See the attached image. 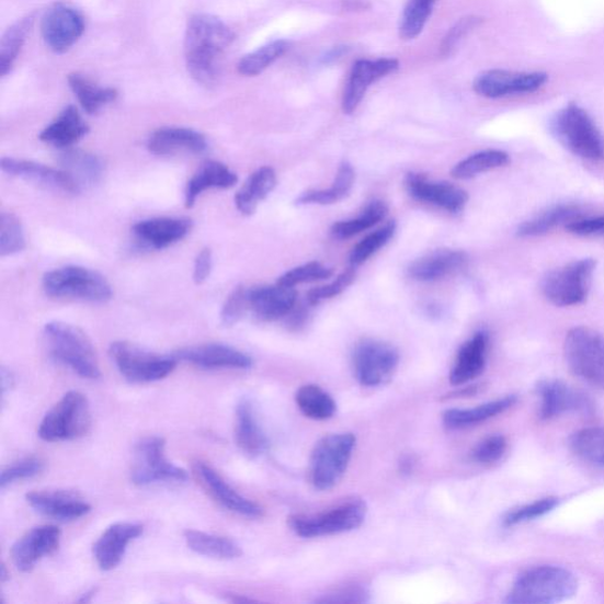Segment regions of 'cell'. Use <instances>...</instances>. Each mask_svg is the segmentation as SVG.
Masks as SVG:
<instances>
[{"mask_svg": "<svg viewBox=\"0 0 604 604\" xmlns=\"http://www.w3.org/2000/svg\"><path fill=\"white\" fill-rule=\"evenodd\" d=\"M236 35L220 19L210 14H195L189 22L184 39V56L193 79L203 86H213L221 72L225 52Z\"/></svg>", "mask_w": 604, "mask_h": 604, "instance_id": "6da1fadb", "label": "cell"}, {"mask_svg": "<svg viewBox=\"0 0 604 604\" xmlns=\"http://www.w3.org/2000/svg\"><path fill=\"white\" fill-rule=\"evenodd\" d=\"M579 582L562 567L540 566L517 578L505 600L510 604H552L574 596Z\"/></svg>", "mask_w": 604, "mask_h": 604, "instance_id": "7a4b0ae2", "label": "cell"}, {"mask_svg": "<svg viewBox=\"0 0 604 604\" xmlns=\"http://www.w3.org/2000/svg\"><path fill=\"white\" fill-rule=\"evenodd\" d=\"M44 334L52 357L84 379H99V357L90 338L73 324L53 321L45 324Z\"/></svg>", "mask_w": 604, "mask_h": 604, "instance_id": "3957f363", "label": "cell"}, {"mask_svg": "<svg viewBox=\"0 0 604 604\" xmlns=\"http://www.w3.org/2000/svg\"><path fill=\"white\" fill-rule=\"evenodd\" d=\"M551 128L572 153L585 160H604V138L583 107L574 103L567 105L556 114Z\"/></svg>", "mask_w": 604, "mask_h": 604, "instance_id": "277c9868", "label": "cell"}, {"mask_svg": "<svg viewBox=\"0 0 604 604\" xmlns=\"http://www.w3.org/2000/svg\"><path fill=\"white\" fill-rule=\"evenodd\" d=\"M91 424L88 398L79 391H70L44 415L38 436L49 443L75 441L84 437Z\"/></svg>", "mask_w": 604, "mask_h": 604, "instance_id": "5b68a950", "label": "cell"}, {"mask_svg": "<svg viewBox=\"0 0 604 604\" xmlns=\"http://www.w3.org/2000/svg\"><path fill=\"white\" fill-rule=\"evenodd\" d=\"M43 288L49 297L89 303H105L113 297L106 278L96 271L68 266L48 272L43 277Z\"/></svg>", "mask_w": 604, "mask_h": 604, "instance_id": "8992f818", "label": "cell"}, {"mask_svg": "<svg viewBox=\"0 0 604 604\" xmlns=\"http://www.w3.org/2000/svg\"><path fill=\"white\" fill-rule=\"evenodd\" d=\"M111 357L121 375L134 384L160 381L173 374L176 355L150 352L129 342L112 344Z\"/></svg>", "mask_w": 604, "mask_h": 604, "instance_id": "52a82bcc", "label": "cell"}, {"mask_svg": "<svg viewBox=\"0 0 604 604\" xmlns=\"http://www.w3.org/2000/svg\"><path fill=\"white\" fill-rule=\"evenodd\" d=\"M352 433H337L321 438L309 459V479L318 490L335 487L347 470L355 447Z\"/></svg>", "mask_w": 604, "mask_h": 604, "instance_id": "ba28073f", "label": "cell"}, {"mask_svg": "<svg viewBox=\"0 0 604 604\" xmlns=\"http://www.w3.org/2000/svg\"><path fill=\"white\" fill-rule=\"evenodd\" d=\"M565 355L574 375L604 389V334L590 328L571 329L565 340Z\"/></svg>", "mask_w": 604, "mask_h": 604, "instance_id": "9c48e42d", "label": "cell"}, {"mask_svg": "<svg viewBox=\"0 0 604 604\" xmlns=\"http://www.w3.org/2000/svg\"><path fill=\"white\" fill-rule=\"evenodd\" d=\"M595 269L594 259L572 261L548 273L542 282V292L557 307L580 305L591 290Z\"/></svg>", "mask_w": 604, "mask_h": 604, "instance_id": "30bf717a", "label": "cell"}, {"mask_svg": "<svg viewBox=\"0 0 604 604\" xmlns=\"http://www.w3.org/2000/svg\"><path fill=\"white\" fill-rule=\"evenodd\" d=\"M189 472L169 461L166 456V441L159 436L147 437L135 446L132 482L138 487L161 483H184Z\"/></svg>", "mask_w": 604, "mask_h": 604, "instance_id": "8fae6325", "label": "cell"}, {"mask_svg": "<svg viewBox=\"0 0 604 604\" xmlns=\"http://www.w3.org/2000/svg\"><path fill=\"white\" fill-rule=\"evenodd\" d=\"M366 515L365 502L351 501L318 515L290 516L288 525L300 537L330 536L360 528Z\"/></svg>", "mask_w": 604, "mask_h": 604, "instance_id": "7c38bea8", "label": "cell"}, {"mask_svg": "<svg viewBox=\"0 0 604 604\" xmlns=\"http://www.w3.org/2000/svg\"><path fill=\"white\" fill-rule=\"evenodd\" d=\"M398 364L397 350L379 340H363L353 352L354 375L363 386L376 387L389 383Z\"/></svg>", "mask_w": 604, "mask_h": 604, "instance_id": "4fadbf2b", "label": "cell"}, {"mask_svg": "<svg viewBox=\"0 0 604 604\" xmlns=\"http://www.w3.org/2000/svg\"><path fill=\"white\" fill-rule=\"evenodd\" d=\"M544 72H510L490 70L479 75L474 88L477 94L488 99H500L514 94H531L546 84Z\"/></svg>", "mask_w": 604, "mask_h": 604, "instance_id": "5bb4252c", "label": "cell"}, {"mask_svg": "<svg viewBox=\"0 0 604 604\" xmlns=\"http://www.w3.org/2000/svg\"><path fill=\"white\" fill-rule=\"evenodd\" d=\"M537 394L540 399L539 418L542 421H550L569 412L590 413L593 411V402L586 395L561 380L539 381Z\"/></svg>", "mask_w": 604, "mask_h": 604, "instance_id": "9a60e30c", "label": "cell"}, {"mask_svg": "<svg viewBox=\"0 0 604 604\" xmlns=\"http://www.w3.org/2000/svg\"><path fill=\"white\" fill-rule=\"evenodd\" d=\"M84 29L82 14L67 5H56L42 20L43 38L58 54L68 52L81 38Z\"/></svg>", "mask_w": 604, "mask_h": 604, "instance_id": "2e32d148", "label": "cell"}, {"mask_svg": "<svg viewBox=\"0 0 604 604\" xmlns=\"http://www.w3.org/2000/svg\"><path fill=\"white\" fill-rule=\"evenodd\" d=\"M194 475L201 487L207 491L210 498L221 506L244 517L258 518L262 516V508L243 498L231 488L220 474L214 470L205 461H197L194 466Z\"/></svg>", "mask_w": 604, "mask_h": 604, "instance_id": "e0dca14e", "label": "cell"}, {"mask_svg": "<svg viewBox=\"0 0 604 604\" xmlns=\"http://www.w3.org/2000/svg\"><path fill=\"white\" fill-rule=\"evenodd\" d=\"M60 531L55 525H41L31 529L11 548L12 561L18 569L29 572L46 556L59 548Z\"/></svg>", "mask_w": 604, "mask_h": 604, "instance_id": "ac0fdd59", "label": "cell"}, {"mask_svg": "<svg viewBox=\"0 0 604 604\" xmlns=\"http://www.w3.org/2000/svg\"><path fill=\"white\" fill-rule=\"evenodd\" d=\"M0 167L11 176L36 183L46 190L68 194L81 192L80 185L64 169L12 158H3Z\"/></svg>", "mask_w": 604, "mask_h": 604, "instance_id": "d6986e66", "label": "cell"}, {"mask_svg": "<svg viewBox=\"0 0 604 604\" xmlns=\"http://www.w3.org/2000/svg\"><path fill=\"white\" fill-rule=\"evenodd\" d=\"M29 505L43 516L75 521L88 515L91 505L79 493L68 490H41L25 495Z\"/></svg>", "mask_w": 604, "mask_h": 604, "instance_id": "ffe728a7", "label": "cell"}, {"mask_svg": "<svg viewBox=\"0 0 604 604\" xmlns=\"http://www.w3.org/2000/svg\"><path fill=\"white\" fill-rule=\"evenodd\" d=\"M406 184L413 198L447 212L459 213L468 204V193L452 183L433 182L423 174L411 173L407 176Z\"/></svg>", "mask_w": 604, "mask_h": 604, "instance_id": "44dd1931", "label": "cell"}, {"mask_svg": "<svg viewBox=\"0 0 604 604\" xmlns=\"http://www.w3.org/2000/svg\"><path fill=\"white\" fill-rule=\"evenodd\" d=\"M397 69L398 61L396 59L358 60L353 67L344 92V113L353 114L364 99L368 87Z\"/></svg>", "mask_w": 604, "mask_h": 604, "instance_id": "7402d4cb", "label": "cell"}, {"mask_svg": "<svg viewBox=\"0 0 604 604\" xmlns=\"http://www.w3.org/2000/svg\"><path fill=\"white\" fill-rule=\"evenodd\" d=\"M144 525L119 522L107 528L94 545L95 560L103 571L115 569L123 560L130 542L144 534Z\"/></svg>", "mask_w": 604, "mask_h": 604, "instance_id": "603a6c76", "label": "cell"}, {"mask_svg": "<svg viewBox=\"0 0 604 604\" xmlns=\"http://www.w3.org/2000/svg\"><path fill=\"white\" fill-rule=\"evenodd\" d=\"M179 361L206 369L250 368L253 360L246 353L223 344H206L182 349L175 353Z\"/></svg>", "mask_w": 604, "mask_h": 604, "instance_id": "cb8c5ba5", "label": "cell"}, {"mask_svg": "<svg viewBox=\"0 0 604 604\" xmlns=\"http://www.w3.org/2000/svg\"><path fill=\"white\" fill-rule=\"evenodd\" d=\"M294 287L275 284L250 288V312L262 321H275L287 317L297 303Z\"/></svg>", "mask_w": 604, "mask_h": 604, "instance_id": "d4e9b609", "label": "cell"}, {"mask_svg": "<svg viewBox=\"0 0 604 604\" xmlns=\"http://www.w3.org/2000/svg\"><path fill=\"white\" fill-rule=\"evenodd\" d=\"M191 228L187 219L155 218L137 223L133 231L139 243L160 251L187 237Z\"/></svg>", "mask_w": 604, "mask_h": 604, "instance_id": "484cf974", "label": "cell"}, {"mask_svg": "<svg viewBox=\"0 0 604 604\" xmlns=\"http://www.w3.org/2000/svg\"><path fill=\"white\" fill-rule=\"evenodd\" d=\"M208 148L205 135L179 127H167L153 132L149 137L148 149L159 157H173L178 153H201Z\"/></svg>", "mask_w": 604, "mask_h": 604, "instance_id": "4316f807", "label": "cell"}, {"mask_svg": "<svg viewBox=\"0 0 604 604\" xmlns=\"http://www.w3.org/2000/svg\"><path fill=\"white\" fill-rule=\"evenodd\" d=\"M488 347L489 337L483 331L476 333L469 342L460 347L451 374L453 385L468 384L483 374Z\"/></svg>", "mask_w": 604, "mask_h": 604, "instance_id": "83f0119b", "label": "cell"}, {"mask_svg": "<svg viewBox=\"0 0 604 604\" xmlns=\"http://www.w3.org/2000/svg\"><path fill=\"white\" fill-rule=\"evenodd\" d=\"M467 261L468 257L464 252L440 250L414 261L409 274L417 282H436L466 266Z\"/></svg>", "mask_w": 604, "mask_h": 604, "instance_id": "f1b7e54d", "label": "cell"}, {"mask_svg": "<svg viewBox=\"0 0 604 604\" xmlns=\"http://www.w3.org/2000/svg\"><path fill=\"white\" fill-rule=\"evenodd\" d=\"M236 442L252 458L267 451L269 440L262 431L251 400L243 398L237 407Z\"/></svg>", "mask_w": 604, "mask_h": 604, "instance_id": "f546056e", "label": "cell"}, {"mask_svg": "<svg viewBox=\"0 0 604 604\" xmlns=\"http://www.w3.org/2000/svg\"><path fill=\"white\" fill-rule=\"evenodd\" d=\"M238 176L224 163L208 161L198 169V172L191 179L185 189V207L192 208L197 197L204 192L213 189L228 190L235 187Z\"/></svg>", "mask_w": 604, "mask_h": 604, "instance_id": "4dcf8cb0", "label": "cell"}, {"mask_svg": "<svg viewBox=\"0 0 604 604\" xmlns=\"http://www.w3.org/2000/svg\"><path fill=\"white\" fill-rule=\"evenodd\" d=\"M88 133V124L79 111L69 105L41 133L39 139L56 148H68L79 143Z\"/></svg>", "mask_w": 604, "mask_h": 604, "instance_id": "1f68e13d", "label": "cell"}, {"mask_svg": "<svg viewBox=\"0 0 604 604\" xmlns=\"http://www.w3.org/2000/svg\"><path fill=\"white\" fill-rule=\"evenodd\" d=\"M276 182V174L271 167L258 169L236 195L238 210L246 216L253 215L261 201L274 191Z\"/></svg>", "mask_w": 604, "mask_h": 604, "instance_id": "d6a6232c", "label": "cell"}, {"mask_svg": "<svg viewBox=\"0 0 604 604\" xmlns=\"http://www.w3.org/2000/svg\"><path fill=\"white\" fill-rule=\"evenodd\" d=\"M517 402V396L489 401L487 404L466 410H447L443 415V422L448 429H464L481 424L491 420L506 410L513 408Z\"/></svg>", "mask_w": 604, "mask_h": 604, "instance_id": "836d02e7", "label": "cell"}, {"mask_svg": "<svg viewBox=\"0 0 604 604\" xmlns=\"http://www.w3.org/2000/svg\"><path fill=\"white\" fill-rule=\"evenodd\" d=\"M184 539L191 550L218 560H233L242 555L236 540L197 531H185Z\"/></svg>", "mask_w": 604, "mask_h": 604, "instance_id": "e575fe53", "label": "cell"}, {"mask_svg": "<svg viewBox=\"0 0 604 604\" xmlns=\"http://www.w3.org/2000/svg\"><path fill=\"white\" fill-rule=\"evenodd\" d=\"M68 82L84 112L90 115L99 113L103 106L114 102L118 96L116 89L99 87L81 73L69 75Z\"/></svg>", "mask_w": 604, "mask_h": 604, "instance_id": "d590c367", "label": "cell"}, {"mask_svg": "<svg viewBox=\"0 0 604 604\" xmlns=\"http://www.w3.org/2000/svg\"><path fill=\"white\" fill-rule=\"evenodd\" d=\"M354 170L349 162L339 167L334 183L331 189L323 191H308L301 194L297 205H333L344 200L351 192L354 183Z\"/></svg>", "mask_w": 604, "mask_h": 604, "instance_id": "8d00e7d4", "label": "cell"}, {"mask_svg": "<svg viewBox=\"0 0 604 604\" xmlns=\"http://www.w3.org/2000/svg\"><path fill=\"white\" fill-rule=\"evenodd\" d=\"M64 170L80 185L96 183L103 173V164L95 155L71 150L61 155Z\"/></svg>", "mask_w": 604, "mask_h": 604, "instance_id": "74e56055", "label": "cell"}, {"mask_svg": "<svg viewBox=\"0 0 604 604\" xmlns=\"http://www.w3.org/2000/svg\"><path fill=\"white\" fill-rule=\"evenodd\" d=\"M296 401L300 411L311 420L327 421L337 412L334 399L318 385L301 386L296 395Z\"/></svg>", "mask_w": 604, "mask_h": 604, "instance_id": "f35d334b", "label": "cell"}, {"mask_svg": "<svg viewBox=\"0 0 604 604\" xmlns=\"http://www.w3.org/2000/svg\"><path fill=\"white\" fill-rule=\"evenodd\" d=\"M579 209L574 206H557L535 216L534 219L525 221L517 229L521 238H534L547 235L548 231L563 224L566 226L574 221Z\"/></svg>", "mask_w": 604, "mask_h": 604, "instance_id": "ab89813d", "label": "cell"}, {"mask_svg": "<svg viewBox=\"0 0 604 604\" xmlns=\"http://www.w3.org/2000/svg\"><path fill=\"white\" fill-rule=\"evenodd\" d=\"M569 445L582 460L604 468V428L579 430L570 437Z\"/></svg>", "mask_w": 604, "mask_h": 604, "instance_id": "60d3db41", "label": "cell"}, {"mask_svg": "<svg viewBox=\"0 0 604 604\" xmlns=\"http://www.w3.org/2000/svg\"><path fill=\"white\" fill-rule=\"evenodd\" d=\"M510 162L509 155L502 150H485L463 160L453 169V176L458 180H470L490 170L502 168Z\"/></svg>", "mask_w": 604, "mask_h": 604, "instance_id": "b9f144b4", "label": "cell"}, {"mask_svg": "<svg viewBox=\"0 0 604 604\" xmlns=\"http://www.w3.org/2000/svg\"><path fill=\"white\" fill-rule=\"evenodd\" d=\"M34 24V15L12 25L0 43V73L7 76L18 59L31 27Z\"/></svg>", "mask_w": 604, "mask_h": 604, "instance_id": "7bdbcfd3", "label": "cell"}, {"mask_svg": "<svg viewBox=\"0 0 604 604\" xmlns=\"http://www.w3.org/2000/svg\"><path fill=\"white\" fill-rule=\"evenodd\" d=\"M386 205L381 201L372 203L357 219L340 221L333 225L331 231L337 239H350L362 233V231L376 226L386 218Z\"/></svg>", "mask_w": 604, "mask_h": 604, "instance_id": "ee69618b", "label": "cell"}, {"mask_svg": "<svg viewBox=\"0 0 604 604\" xmlns=\"http://www.w3.org/2000/svg\"><path fill=\"white\" fill-rule=\"evenodd\" d=\"M288 42L275 41L259 50L246 55L238 65V71L248 77L258 76L265 71L274 61L288 50Z\"/></svg>", "mask_w": 604, "mask_h": 604, "instance_id": "f6af8a7d", "label": "cell"}, {"mask_svg": "<svg viewBox=\"0 0 604 604\" xmlns=\"http://www.w3.org/2000/svg\"><path fill=\"white\" fill-rule=\"evenodd\" d=\"M436 0H409L400 24V37L413 39L420 35Z\"/></svg>", "mask_w": 604, "mask_h": 604, "instance_id": "bcb514c9", "label": "cell"}, {"mask_svg": "<svg viewBox=\"0 0 604 604\" xmlns=\"http://www.w3.org/2000/svg\"><path fill=\"white\" fill-rule=\"evenodd\" d=\"M25 236L21 220L11 213L0 218V255L10 257L25 250Z\"/></svg>", "mask_w": 604, "mask_h": 604, "instance_id": "7dc6e473", "label": "cell"}, {"mask_svg": "<svg viewBox=\"0 0 604 604\" xmlns=\"http://www.w3.org/2000/svg\"><path fill=\"white\" fill-rule=\"evenodd\" d=\"M395 231L396 224L392 221L376 230L375 233L369 235L355 246L350 255L352 267L363 265L372 255L376 254L380 248L392 239Z\"/></svg>", "mask_w": 604, "mask_h": 604, "instance_id": "c3c4849f", "label": "cell"}, {"mask_svg": "<svg viewBox=\"0 0 604 604\" xmlns=\"http://www.w3.org/2000/svg\"><path fill=\"white\" fill-rule=\"evenodd\" d=\"M559 504L560 500L557 498L540 499L531 504H524L509 511L503 520V523L505 526H514L531 522L551 513V511Z\"/></svg>", "mask_w": 604, "mask_h": 604, "instance_id": "681fc988", "label": "cell"}, {"mask_svg": "<svg viewBox=\"0 0 604 604\" xmlns=\"http://www.w3.org/2000/svg\"><path fill=\"white\" fill-rule=\"evenodd\" d=\"M45 469V461L39 457H25L13 461L2 471L0 476V487H7L33 478Z\"/></svg>", "mask_w": 604, "mask_h": 604, "instance_id": "f907efd6", "label": "cell"}, {"mask_svg": "<svg viewBox=\"0 0 604 604\" xmlns=\"http://www.w3.org/2000/svg\"><path fill=\"white\" fill-rule=\"evenodd\" d=\"M332 275V269L324 267L321 263L315 261L287 272L282 277H278L276 284L287 287H296L300 284L324 281V278H329Z\"/></svg>", "mask_w": 604, "mask_h": 604, "instance_id": "816d5d0a", "label": "cell"}, {"mask_svg": "<svg viewBox=\"0 0 604 604\" xmlns=\"http://www.w3.org/2000/svg\"><path fill=\"white\" fill-rule=\"evenodd\" d=\"M247 312H250V288L240 286L226 300L221 311V321L225 327H233Z\"/></svg>", "mask_w": 604, "mask_h": 604, "instance_id": "f5cc1de1", "label": "cell"}, {"mask_svg": "<svg viewBox=\"0 0 604 604\" xmlns=\"http://www.w3.org/2000/svg\"><path fill=\"white\" fill-rule=\"evenodd\" d=\"M355 267L347 269L340 274L333 283L327 286L317 287L308 292L307 301L309 305H318L323 300L331 299L343 293L355 281Z\"/></svg>", "mask_w": 604, "mask_h": 604, "instance_id": "db71d44e", "label": "cell"}, {"mask_svg": "<svg viewBox=\"0 0 604 604\" xmlns=\"http://www.w3.org/2000/svg\"><path fill=\"white\" fill-rule=\"evenodd\" d=\"M508 442L504 436H490L479 442L471 453L472 459L479 464H493L503 458L506 453Z\"/></svg>", "mask_w": 604, "mask_h": 604, "instance_id": "11a10c76", "label": "cell"}, {"mask_svg": "<svg viewBox=\"0 0 604 604\" xmlns=\"http://www.w3.org/2000/svg\"><path fill=\"white\" fill-rule=\"evenodd\" d=\"M482 20L478 18H467L460 20L451 31H448L442 43V55L451 56L456 49L460 39L470 33L471 30L481 24Z\"/></svg>", "mask_w": 604, "mask_h": 604, "instance_id": "9f6ffc18", "label": "cell"}, {"mask_svg": "<svg viewBox=\"0 0 604 604\" xmlns=\"http://www.w3.org/2000/svg\"><path fill=\"white\" fill-rule=\"evenodd\" d=\"M571 235L579 237H604V216L597 218L574 220L566 226Z\"/></svg>", "mask_w": 604, "mask_h": 604, "instance_id": "6f0895ef", "label": "cell"}, {"mask_svg": "<svg viewBox=\"0 0 604 604\" xmlns=\"http://www.w3.org/2000/svg\"><path fill=\"white\" fill-rule=\"evenodd\" d=\"M213 269V254L212 251L206 248V250L201 251L195 259L194 263V274L193 278L195 284L201 285L208 281V277Z\"/></svg>", "mask_w": 604, "mask_h": 604, "instance_id": "680465c9", "label": "cell"}, {"mask_svg": "<svg viewBox=\"0 0 604 604\" xmlns=\"http://www.w3.org/2000/svg\"><path fill=\"white\" fill-rule=\"evenodd\" d=\"M365 593L362 590H357V588H354V590H346L340 593H337L334 595H331V597H324L321 600V602H363Z\"/></svg>", "mask_w": 604, "mask_h": 604, "instance_id": "91938a15", "label": "cell"}, {"mask_svg": "<svg viewBox=\"0 0 604 604\" xmlns=\"http://www.w3.org/2000/svg\"><path fill=\"white\" fill-rule=\"evenodd\" d=\"M13 384H14V378H13V375L11 374V371H8L5 367H3L2 369L3 395H5L7 391L11 389Z\"/></svg>", "mask_w": 604, "mask_h": 604, "instance_id": "94428289", "label": "cell"}, {"mask_svg": "<svg viewBox=\"0 0 604 604\" xmlns=\"http://www.w3.org/2000/svg\"><path fill=\"white\" fill-rule=\"evenodd\" d=\"M479 387H481V386L464 387V389H461V390H459V391H455V392H453V394H451V395H447L446 398L472 396V395H475L476 392H478Z\"/></svg>", "mask_w": 604, "mask_h": 604, "instance_id": "6125c7cd", "label": "cell"}, {"mask_svg": "<svg viewBox=\"0 0 604 604\" xmlns=\"http://www.w3.org/2000/svg\"><path fill=\"white\" fill-rule=\"evenodd\" d=\"M344 53H345V49L343 48V46H340V48H335L327 57H324L323 61L333 60V59L342 56Z\"/></svg>", "mask_w": 604, "mask_h": 604, "instance_id": "be15d7a7", "label": "cell"}, {"mask_svg": "<svg viewBox=\"0 0 604 604\" xmlns=\"http://www.w3.org/2000/svg\"><path fill=\"white\" fill-rule=\"evenodd\" d=\"M96 594V590H91L90 592H88L87 594L83 595V597L80 600V602L84 603V602H90L92 597H94V595Z\"/></svg>", "mask_w": 604, "mask_h": 604, "instance_id": "e7e4bbea", "label": "cell"}, {"mask_svg": "<svg viewBox=\"0 0 604 604\" xmlns=\"http://www.w3.org/2000/svg\"><path fill=\"white\" fill-rule=\"evenodd\" d=\"M0 580H2V583L8 580V571L4 565L2 566V574H0Z\"/></svg>", "mask_w": 604, "mask_h": 604, "instance_id": "03108f58", "label": "cell"}]
</instances>
